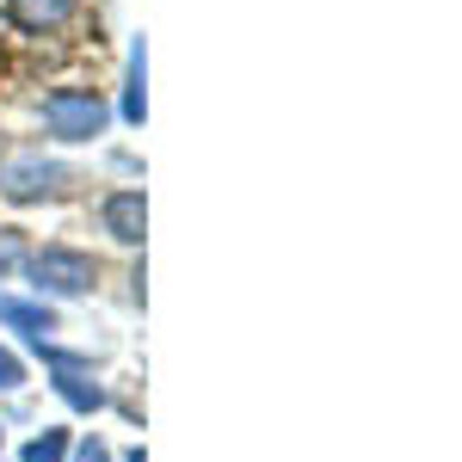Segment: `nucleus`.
<instances>
[{
	"label": "nucleus",
	"mask_w": 462,
	"mask_h": 462,
	"mask_svg": "<svg viewBox=\"0 0 462 462\" xmlns=\"http://www.w3.org/2000/svg\"><path fill=\"white\" fill-rule=\"evenodd\" d=\"M106 124H111V106L93 87H56V93H43V130L56 143H93V136H106Z\"/></svg>",
	"instance_id": "obj_2"
},
{
	"label": "nucleus",
	"mask_w": 462,
	"mask_h": 462,
	"mask_svg": "<svg viewBox=\"0 0 462 462\" xmlns=\"http://www.w3.org/2000/svg\"><path fill=\"white\" fill-rule=\"evenodd\" d=\"M69 462H117V457H111L106 438H80V444H69Z\"/></svg>",
	"instance_id": "obj_11"
},
{
	"label": "nucleus",
	"mask_w": 462,
	"mask_h": 462,
	"mask_svg": "<svg viewBox=\"0 0 462 462\" xmlns=\"http://www.w3.org/2000/svg\"><path fill=\"white\" fill-rule=\"evenodd\" d=\"M50 389L69 401L74 413H106L111 394L93 383V364H62V370H50Z\"/></svg>",
	"instance_id": "obj_5"
},
{
	"label": "nucleus",
	"mask_w": 462,
	"mask_h": 462,
	"mask_svg": "<svg viewBox=\"0 0 462 462\" xmlns=\"http://www.w3.org/2000/svg\"><path fill=\"white\" fill-rule=\"evenodd\" d=\"M25 278L37 284V296H87V290L99 284V259L93 253L69 247V241H50V247L25 253Z\"/></svg>",
	"instance_id": "obj_1"
},
{
	"label": "nucleus",
	"mask_w": 462,
	"mask_h": 462,
	"mask_svg": "<svg viewBox=\"0 0 462 462\" xmlns=\"http://www.w3.org/2000/svg\"><path fill=\"white\" fill-rule=\"evenodd\" d=\"M0 450H6V431H0Z\"/></svg>",
	"instance_id": "obj_14"
},
{
	"label": "nucleus",
	"mask_w": 462,
	"mask_h": 462,
	"mask_svg": "<svg viewBox=\"0 0 462 462\" xmlns=\"http://www.w3.org/2000/svg\"><path fill=\"white\" fill-rule=\"evenodd\" d=\"M69 444H74V438H69L62 426H43L32 444L19 450V462H69Z\"/></svg>",
	"instance_id": "obj_9"
},
{
	"label": "nucleus",
	"mask_w": 462,
	"mask_h": 462,
	"mask_svg": "<svg viewBox=\"0 0 462 462\" xmlns=\"http://www.w3.org/2000/svg\"><path fill=\"white\" fill-rule=\"evenodd\" d=\"M13 265H25V241H19V228H0V278Z\"/></svg>",
	"instance_id": "obj_10"
},
{
	"label": "nucleus",
	"mask_w": 462,
	"mask_h": 462,
	"mask_svg": "<svg viewBox=\"0 0 462 462\" xmlns=\"http://www.w3.org/2000/svg\"><path fill=\"white\" fill-rule=\"evenodd\" d=\"M148 43L136 37L130 43V69H124V124H143L148 117Z\"/></svg>",
	"instance_id": "obj_8"
},
{
	"label": "nucleus",
	"mask_w": 462,
	"mask_h": 462,
	"mask_svg": "<svg viewBox=\"0 0 462 462\" xmlns=\"http://www.w3.org/2000/svg\"><path fill=\"white\" fill-rule=\"evenodd\" d=\"M74 6L80 0H6V19L19 25V32H56V25H69Z\"/></svg>",
	"instance_id": "obj_7"
},
{
	"label": "nucleus",
	"mask_w": 462,
	"mask_h": 462,
	"mask_svg": "<svg viewBox=\"0 0 462 462\" xmlns=\"http://www.w3.org/2000/svg\"><path fill=\"white\" fill-rule=\"evenodd\" d=\"M124 462H148V457H143V444H136V450H124Z\"/></svg>",
	"instance_id": "obj_13"
},
{
	"label": "nucleus",
	"mask_w": 462,
	"mask_h": 462,
	"mask_svg": "<svg viewBox=\"0 0 462 462\" xmlns=\"http://www.w3.org/2000/svg\"><path fill=\"white\" fill-rule=\"evenodd\" d=\"M99 228H106L117 247H143V235H148V198L136 191V185H117L106 204H99Z\"/></svg>",
	"instance_id": "obj_4"
},
{
	"label": "nucleus",
	"mask_w": 462,
	"mask_h": 462,
	"mask_svg": "<svg viewBox=\"0 0 462 462\" xmlns=\"http://www.w3.org/2000/svg\"><path fill=\"white\" fill-rule=\"evenodd\" d=\"M13 389H25V364L0 346V394H13Z\"/></svg>",
	"instance_id": "obj_12"
},
{
	"label": "nucleus",
	"mask_w": 462,
	"mask_h": 462,
	"mask_svg": "<svg viewBox=\"0 0 462 462\" xmlns=\"http://www.w3.org/2000/svg\"><path fill=\"white\" fill-rule=\"evenodd\" d=\"M0 327H13V333H25V339H50L56 333V309L50 302H25V296H0Z\"/></svg>",
	"instance_id": "obj_6"
},
{
	"label": "nucleus",
	"mask_w": 462,
	"mask_h": 462,
	"mask_svg": "<svg viewBox=\"0 0 462 462\" xmlns=\"http://www.w3.org/2000/svg\"><path fill=\"white\" fill-rule=\"evenodd\" d=\"M74 185V173L62 161H43V154H25V161H6L0 167V198L6 204H50Z\"/></svg>",
	"instance_id": "obj_3"
}]
</instances>
